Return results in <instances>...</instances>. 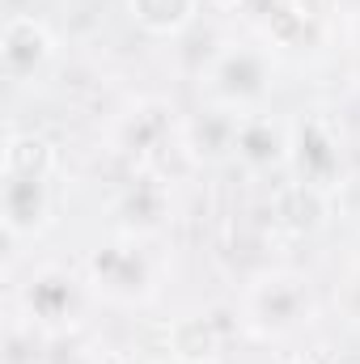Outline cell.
Masks as SVG:
<instances>
[{
	"instance_id": "cell-3",
	"label": "cell",
	"mask_w": 360,
	"mask_h": 364,
	"mask_svg": "<svg viewBox=\"0 0 360 364\" xmlns=\"http://www.w3.org/2000/svg\"><path fill=\"white\" fill-rule=\"evenodd\" d=\"M90 292L110 305H144L157 296V267L140 233H119L90 255Z\"/></svg>"
},
{
	"instance_id": "cell-11",
	"label": "cell",
	"mask_w": 360,
	"mask_h": 364,
	"mask_svg": "<svg viewBox=\"0 0 360 364\" xmlns=\"http://www.w3.org/2000/svg\"><path fill=\"white\" fill-rule=\"evenodd\" d=\"M344 309L360 322V272H352L348 275V284H344Z\"/></svg>"
},
{
	"instance_id": "cell-6",
	"label": "cell",
	"mask_w": 360,
	"mask_h": 364,
	"mask_svg": "<svg viewBox=\"0 0 360 364\" xmlns=\"http://www.w3.org/2000/svg\"><path fill=\"white\" fill-rule=\"evenodd\" d=\"M288 166L301 174V186H314V191H327L339 182L344 149L327 119H305L292 127V161Z\"/></svg>"
},
{
	"instance_id": "cell-2",
	"label": "cell",
	"mask_w": 360,
	"mask_h": 364,
	"mask_svg": "<svg viewBox=\"0 0 360 364\" xmlns=\"http://www.w3.org/2000/svg\"><path fill=\"white\" fill-rule=\"evenodd\" d=\"M314 314H318V301H314L309 279L288 267H275V272L250 279L242 296V322L259 339H288L301 326H309Z\"/></svg>"
},
{
	"instance_id": "cell-14",
	"label": "cell",
	"mask_w": 360,
	"mask_h": 364,
	"mask_svg": "<svg viewBox=\"0 0 360 364\" xmlns=\"http://www.w3.org/2000/svg\"><path fill=\"white\" fill-rule=\"evenodd\" d=\"M356 85H360V68H356Z\"/></svg>"
},
{
	"instance_id": "cell-5",
	"label": "cell",
	"mask_w": 360,
	"mask_h": 364,
	"mask_svg": "<svg viewBox=\"0 0 360 364\" xmlns=\"http://www.w3.org/2000/svg\"><path fill=\"white\" fill-rule=\"evenodd\" d=\"M233 157L255 170V174H271L284 170L292 161V127H284L280 119H271L268 110H250L238 114L233 127Z\"/></svg>"
},
{
	"instance_id": "cell-7",
	"label": "cell",
	"mask_w": 360,
	"mask_h": 364,
	"mask_svg": "<svg viewBox=\"0 0 360 364\" xmlns=\"http://www.w3.org/2000/svg\"><path fill=\"white\" fill-rule=\"evenodd\" d=\"M51 216V191L47 174L34 170H4V229L9 237L38 233Z\"/></svg>"
},
{
	"instance_id": "cell-12",
	"label": "cell",
	"mask_w": 360,
	"mask_h": 364,
	"mask_svg": "<svg viewBox=\"0 0 360 364\" xmlns=\"http://www.w3.org/2000/svg\"><path fill=\"white\" fill-rule=\"evenodd\" d=\"M331 9L344 17H360V0H331Z\"/></svg>"
},
{
	"instance_id": "cell-1",
	"label": "cell",
	"mask_w": 360,
	"mask_h": 364,
	"mask_svg": "<svg viewBox=\"0 0 360 364\" xmlns=\"http://www.w3.org/2000/svg\"><path fill=\"white\" fill-rule=\"evenodd\" d=\"M199 90L208 97V106L229 110V114H250L263 110V102L275 90V55L268 43L259 38H242V43H225L221 51H212V60L199 73Z\"/></svg>"
},
{
	"instance_id": "cell-9",
	"label": "cell",
	"mask_w": 360,
	"mask_h": 364,
	"mask_svg": "<svg viewBox=\"0 0 360 364\" xmlns=\"http://www.w3.org/2000/svg\"><path fill=\"white\" fill-rule=\"evenodd\" d=\"M127 13H132V21H136L144 34H153V38H174V34H182V30L195 21L199 0H127Z\"/></svg>"
},
{
	"instance_id": "cell-13",
	"label": "cell",
	"mask_w": 360,
	"mask_h": 364,
	"mask_svg": "<svg viewBox=\"0 0 360 364\" xmlns=\"http://www.w3.org/2000/svg\"><path fill=\"white\" fill-rule=\"evenodd\" d=\"M166 364H191V360H166Z\"/></svg>"
},
{
	"instance_id": "cell-4",
	"label": "cell",
	"mask_w": 360,
	"mask_h": 364,
	"mask_svg": "<svg viewBox=\"0 0 360 364\" xmlns=\"http://www.w3.org/2000/svg\"><path fill=\"white\" fill-rule=\"evenodd\" d=\"M85 314V284L64 267H43L30 275V284L21 288V318L38 331H47L51 339L73 331Z\"/></svg>"
},
{
	"instance_id": "cell-8",
	"label": "cell",
	"mask_w": 360,
	"mask_h": 364,
	"mask_svg": "<svg viewBox=\"0 0 360 364\" xmlns=\"http://www.w3.org/2000/svg\"><path fill=\"white\" fill-rule=\"evenodd\" d=\"M51 34L38 17L30 13H13L4 26V73L13 81H30L47 60H51Z\"/></svg>"
},
{
	"instance_id": "cell-10",
	"label": "cell",
	"mask_w": 360,
	"mask_h": 364,
	"mask_svg": "<svg viewBox=\"0 0 360 364\" xmlns=\"http://www.w3.org/2000/svg\"><path fill=\"white\" fill-rule=\"evenodd\" d=\"M119 212H123V220H127V229L123 233H153L162 220H166V191L157 186V182H136L127 195H123V203H119Z\"/></svg>"
}]
</instances>
